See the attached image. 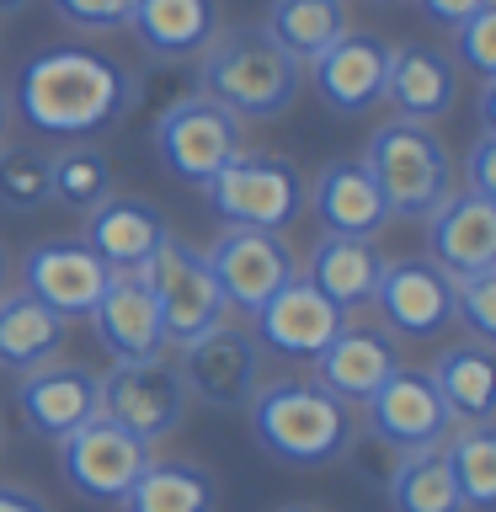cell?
I'll list each match as a JSON object with an SVG mask.
<instances>
[{
	"label": "cell",
	"mask_w": 496,
	"mask_h": 512,
	"mask_svg": "<svg viewBox=\"0 0 496 512\" xmlns=\"http://www.w3.org/2000/svg\"><path fill=\"white\" fill-rule=\"evenodd\" d=\"M139 96H144V80L123 59L86 43H59V48L32 54L16 70L11 118H22L32 134L75 144V139H96L128 123Z\"/></svg>",
	"instance_id": "6da1fadb"
},
{
	"label": "cell",
	"mask_w": 496,
	"mask_h": 512,
	"mask_svg": "<svg viewBox=\"0 0 496 512\" xmlns=\"http://www.w3.org/2000/svg\"><path fill=\"white\" fill-rule=\"evenodd\" d=\"M251 438L288 470H326L358 443V416L315 379H267L246 400Z\"/></svg>",
	"instance_id": "7a4b0ae2"
},
{
	"label": "cell",
	"mask_w": 496,
	"mask_h": 512,
	"mask_svg": "<svg viewBox=\"0 0 496 512\" xmlns=\"http://www.w3.org/2000/svg\"><path fill=\"white\" fill-rule=\"evenodd\" d=\"M198 91L235 123H267L299 102L304 64L288 59L262 27H219V38L198 54Z\"/></svg>",
	"instance_id": "3957f363"
},
{
	"label": "cell",
	"mask_w": 496,
	"mask_h": 512,
	"mask_svg": "<svg viewBox=\"0 0 496 512\" xmlns=\"http://www.w3.org/2000/svg\"><path fill=\"white\" fill-rule=\"evenodd\" d=\"M363 166L374 171L384 203H390V219H427L454 192V155L432 123L384 118L368 134Z\"/></svg>",
	"instance_id": "277c9868"
},
{
	"label": "cell",
	"mask_w": 496,
	"mask_h": 512,
	"mask_svg": "<svg viewBox=\"0 0 496 512\" xmlns=\"http://www.w3.org/2000/svg\"><path fill=\"white\" fill-rule=\"evenodd\" d=\"M304 171L283 155H256L240 150L224 171H214L198 187L208 214H214L224 230H267L283 235L288 224L304 214Z\"/></svg>",
	"instance_id": "5b68a950"
},
{
	"label": "cell",
	"mask_w": 496,
	"mask_h": 512,
	"mask_svg": "<svg viewBox=\"0 0 496 512\" xmlns=\"http://www.w3.org/2000/svg\"><path fill=\"white\" fill-rule=\"evenodd\" d=\"M139 278L155 294L166 347H187L203 331H214L219 320H230V304H224L203 251H192L187 240H160V251L139 267Z\"/></svg>",
	"instance_id": "8992f818"
},
{
	"label": "cell",
	"mask_w": 496,
	"mask_h": 512,
	"mask_svg": "<svg viewBox=\"0 0 496 512\" xmlns=\"http://www.w3.org/2000/svg\"><path fill=\"white\" fill-rule=\"evenodd\" d=\"M150 144H155L160 166H166L176 182L203 187L208 176L224 171V166L240 155V123H235L219 102H208L203 91H192V96L171 102V107L155 118Z\"/></svg>",
	"instance_id": "52a82bcc"
},
{
	"label": "cell",
	"mask_w": 496,
	"mask_h": 512,
	"mask_svg": "<svg viewBox=\"0 0 496 512\" xmlns=\"http://www.w3.org/2000/svg\"><path fill=\"white\" fill-rule=\"evenodd\" d=\"M150 459H155V448L134 438L128 427H118L112 416H91L86 427L59 438V475L70 480L75 496L102 502V507H118Z\"/></svg>",
	"instance_id": "ba28073f"
},
{
	"label": "cell",
	"mask_w": 496,
	"mask_h": 512,
	"mask_svg": "<svg viewBox=\"0 0 496 512\" xmlns=\"http://www.w3.org/2000/svg\"><path fill=\"white\" fill-rule=\"evenodd\" d=\"M187 384L176 374V363L166 358H134V363H112L102 374V416H112L118 427H128L144 443L171 438L187 422Z\"/></svg>",
	"instance_id": "9c48e42d"
},
{
	"label": "cell",
	"mask_w": 496,
	"mask_h": 512,
	"mask_svg": "<svg viewBox=\"0 0 496 512\" xmlns=\"http://www.w3.org/2000/svg\"><path fill=\"white\" fill-rule=\"evenodd\" d=\"M262 358L267 352L251 336V326L219 320L214 331H203L198 342L182 347L176 374H182L192 400H203L214 411H240L256 395V384H262Z\"/></svg>",
	"instance_id": "30bf717a"
},
{
	"label": "cell",
	"mask_w": 496,
	"mask_h": 512,
	"mask_svg": "<svg viewBox=\"0 0 496 512\" xmlns=\"http://www.w3.org/2000/svg\"><path fill=\"white\" fill-rule=\"evenodd\" d=\"M374 310L395 342H432L454 326V278L427 256H395L379 272Z\"/></svg>",
	"instance_id": "8fae6325"
},
{
	"label": "cell",
	"mask_w": 496,
	"mask_h": 512,
	"mask_svg": "<svg viewBox=\"0 0 496 512\" xmlns=\"http://www.w3.org/2000/svg\"><path fill=\"white\" fill-rule=\"evenodd\" d=\"M203 262H208V272H214L224 304L240 310V315L262 310V304L299 272L288 240L267 235V230H224L214 246L203 251Z\"/></svg>",
	"instance_id": "7c38bea8"
},
{
	"label": "cell",
	"mask_w": 496,
	"mask_h": 512,
	"mask_svg": "<svg viewBox=\"0 0 496 512\" xmlns=\"http://www.w3.org/2000/svg\"><path fill=\"white\" fill-rule=\"evenodd\" d=\"M16 411L38 438L59 443L75 427H86L91 416H102V374L64 358L27 368V374H16Z\"/></svg>",
	"instance_id": "4fadbf2b"
},
{
	"label": "cell",
	"mask_w": 496,
	"mask_h": 512,
	"mask_svg": "<svg viewBox=\"0 0 496 512\" xmlns=\"http://www.w3.org/2000/svg\"><path fill=\"white\" fill-rule=\"evenodd\" d=\"M342 326H347V315L299 272L262 310H251V336L262 342V352H278V358H294V363H315Z\"/></svg>",
	"instance_id": "5bb4252c"
},
{
	"label": "cell",
	"mask_w": 496,
	"mask_h": 512,
	"mask_svg": "<svg viewBox=\"0 0 496 512\" xmlns=\"http://www.w3.org/2000/svg\"><path fill=\"white\" fill-rule=\"evenodd\" d=\"M363 411H368V432H374L384 448H395V454L443 448V438L454 432V422H448L443 400H438V390H432V379L422 368H395V374L363 400Z\"/></svg>",
	"instance_id": "9a60e30c"
},
{
	"label": "cell",
	"mask_w": 496,
	"mask_h": 512,
	"mask_svg": "<svg viewBox=\"0 0 496 512\" xmlns=\"http://www.w3.org/2000/svg\"><path fill=\"white\" fill-rule=\"evenodd\" d=\"M107 262L86 240H38L22 256V288L64 320H86L107 288Z\"/></svg>",
	"instance_id": "2e32d148"
},
{
	"label": "cell",
	"mask_w": 496,
	"mask_h": 512,
	"mask_svg": "<svg viewBox=\"0 0 496 512\" xmlns=\"http://www.w3.org/2000/svg\"><path fill=\"white\" fill-rule=\"evenodd\" d=\"M390 48L379 32H342L326 54L310 59L315 96L326 102L336 118H358V112L384 102V70H390Z\"/></svg>",
	"instance_id": "e0dca14e"
},
{
	"label": "cell",
	"mask_w": 496,
	"mask_h": 512,
	"mask_svg": "<svg viewBox=\"0 0 496 512\" xmlns=\"http://www.w3.org/2000/svg\"><path fill=\"white\" fill-rule=\"evenodd\" d=\"M304 208L320 219V235H352V240H374L390 224V203L374 182V171L358 160H331L320 166V176L304 187Z\"/></svg>",
	"instance_id": "ac0fdd59"
},
{
	"label": "cell",
	"mask_w": 496,
	"mask_h": 512,
	"mask_svg": "<svg viewBox=\"0 0 496 512\" xmlns=\"http://www.w3.org/2000/svg\"><path fill=\"white\" fill-rule=\"evenodd\" d=\"M400 363V342L384 326H358V320H347L342 331L326 342V352L315 358V384L320 390H331L336 400H347V406H363L368 395L379 390L384 379L395 374Z\"/></svg>",
	"instance_id": "d6986e66"
},
{
	"label": "cell",
	"mask_w": 496,
	"mask_h": 512,
	"mask_svg": "<svg viewBox=\"0 0 496 512\" xmlns=\"http://www.w3.org/2000/svg\"><path fill=\"white\" fill-rule=\"evenodd\" d=\"M427 262H438L448 278L496 267V203L475 192H448L427 214Z\"/></svg>",
	"instance_id": "ffe728a7"
},
{
	"label": "cell",
	"mask_w": 496,
	"mask_h": 512,
	"mask_svg": "<svg viewBox=\"0 0 496 512\" xmlns=\"http://www.w3.org/2000/svg\"><path fill=\"white\" fill-rule=\"evenodd\" d=\"M96 326V342L112 352V363H134V358H160L166 352V331H160L155 294L144 288L139 272H112L96 310L86 315Z\"/></svg>",
	"instance_id": "44dd1931"
},
{
	"label": "cell",
	"mask_w": 496,
	"mask_h": 512,
	"mask_svg": "<svg viewBox=\"0 0 496 512\" xmlns=\"http://www.w3.org/2000/svg\"><path fill=\"white\" fill-rule=\"evenodd\" d=\"M459 96V70L443 48L432 43H400L390 48V70H384V102L395 118L411 123H438Z\"/></svg>",
	"instance_id": "7402d4cb"
},
{
	"label": "cell",
	"mask_w": 496,
	"mask_h": 512,
	"mask_svg": "<svg viewBox=\"0 0 496 512\" xmlns=\"http://www.w3.org/2000/svg\"><path fill=\"white\" fill-rule=\"evenodd\" d=\"M123 27L155 59H198L224 27V0H134Z\"/></svg>",
	"instance_id": "603a6c76"
},
{
	"label": "cell",
	"mask_w": 496,
	"mask_h": 512,
	"mask_svg": "<svg viewBox=\"0 0 496 512\" xmlns=\"http://www.w3.org/2000/svg\"><path fill=\"white\" fill-rule=\"evenodd\" d=\"M86 246L107 262V272H139L150 256L160 251V240H171L166 214L144 198H102L86 214Z\"/></svg>",
	"instance_id": "cb8c5ba5"
},
{
	"label": "cell",
	"mask_w": 496,
	"mask_h": 512,
	"mask_svg": "<svg viewBox=\"0 0 496 512\" xmlns=\"http://www.w3.org/2000/svg\"><path fill=\"white\" fill-rule=\"evenodd\" d=\"M379 272H384V256L374 240H352V235H320L310 256H304V272L320 294H326L342 315L374 304V288H379Z\"/></svg>",
	"instance_id": "d4e9b609"
},
{
	"label": "cell",
	"mask_w": 496,
	"mask_h": 512,
	"mask_svg": "<svg viewBox=\"0 0 496 512\" xmlns=\"http://www.w3.org/2000/svg\"><path fill=\"white\" fill-rule=\"evenodd\" d=\"M64 336H70V320L54 315L43 299H32L27 288L0 294V368L27 374V368L54 363L64 352Z\"/></svg>",
	"instance_id": "484cf974"
},
{
	"label": "cell",
	"mask_w": 496,
	"mask_h": 512,
	"mask_svg": "<svg viewBox=\"0 0 496 512\" xmlns=\"http://www.w3.org/2000/svg\"><path fill=\"white\" fill-rule=\"evenodd\" d=\"M432 390H438L448 422L464 427V422H491V406H496V363H491V347L486 342H454L443 347L427 368Z\"/></svg>",
	"instance_id": "4316f807"
},
{
	"label": "cell",
	"mask_w": 496,
	"mask_h": 512,
	"mask_svg": "<svg viewBox=\"0 0 496 512\" xmlns=\"http://www.w3.org/2000/svg\"><path fill=\"white\" fill-rule=\"evenodd\" d=\"M118 507L123 512H219V480L192 459H150Z\"/></svg>",
	"instance_id": "83f0119b"
},
{
	"label": "cell",
	"mask_w": 496,
	"mask_h": 512,
	"mask_svg": "<svg viewBox=\"0 0 496 512\" xmlns=\"http://www.w3.org/2000/svg\"><path fill=\"white\" fill-rule=\"evenodd\" d=\"M262 32L288 59L310 64L347 32V6L342 0H272Z\"/></svg>",
	"instance_id": "f1b7e54d"
},
{
	"label": "cell",
	"mask_w": 496,
	"mask_h": 512,
	"mask_svg": "<svg viewBox=\"0 0 496 512\" xmlns=\"http://www.w3.org/2000/svg\"><path fill=\"white\" fill-rule=\"evenodd\" d=\"M384 502H390V512H464L443 448L400 454L390 480H384Z\"/></svg>",
	"instance_id": "f546056e"
},
{
	"label": "cell",
	"mask_w": 496,
	"mask_h": 512,
	"mask_svg": "<svg viewBox=\"0 0 496 512\" xmlns=\"http://www.w3.org/2000/svg\"><path fill=\"white\" fill-rule=\"evenodd\" d=\"M443 459L459 486L464 512H491L496 507V432H491V422L454 427V438H443Z\"/></svg>",
	"instance_id": "4dcf8cb0"
},
{
	"label": "cell",
	"mask_w": 496,
	"mask_h": 512,
	"mask_svg": "<svg viewBox=\"0 0 496 512\" xmlns=\"http://www.w3.org/2000/svg\"><path fill=\"white\" fill-rule=\"evenodd\" d=\"M48 192L70 214H91L102 198H112V160L91 139H75L48 155Z\"/></svg>",
	"instance_id": "1f68e13d"
},
{
	"label": "cell",
	"mask_w": 496,
	"mask_h": 512,
	"mask_svg": "<svg viewBox=\"0 0 496 512\" xmlns=\"http://www.w3.org/2000/svg\"><path fill=\"white\" fill-rule=\"evenodd\" d=\"M48 203H54V192H48V150L6 139L0 144V214L27 219V214H43Z\"/></svg>",
	"instance_id": "d6a6232c"
},
{
	"label": "cell",
	"mask_w": 496,
	"mask_h": 512,
	"mask_svg": "<svg viewBox=\"0 0 496 512\" xmlns=\"http://www.w3.org/2000/svg\"><path fill=\"white\" fill-rule=\"evenodd\" d=\"M454 320L470 331V342H496V267L454 278Z\"/></svg>",
	"instance_id": "836d02e7"
},
{
	"label": "cell",
	"mask_w": 496,
	"mask_h": 512,
	"mask_svg": "<svg viewBox=\"0 0 496 512\" xmlns=\"http://www.w3.org/2000/svg\"><path fill=\"white\" fill-rule=\"evenodd\" d=\"M454 54L464 70H475L480 80H496V6L475 11L470 22L454 27Z\"/></svg>",
	"instance_id": "e575fe53"
},
{
	"label": "cell",
	"mask_w": 496,
	"mask_h": 512,
	"mask_svg": "<svg viewBox=\"0 0 496 512\" xmlns=\"http://www.w3.org/2000/svg\"><path fill=\"white\" fill-rule=\"evenodd\" d=\"M128 6L134 0H48V11L59 16V22H70L80 32H112L128 22Z\"/></svg>",
	"instance_id": "d590c367"
},
{
	"label": "cell",
	"mask_w": 496,
	"mask_h": 512,
	"mask_svg": "<svg viewBox=\"0 0 496 512\" xmlns=\"http://www.w3.org/2000/svg\"><path fill=\"white\" fill-rule=\"evenodd\" d=\"M464 192H475V198H491L496 203V134L480 128V139L470 144V155H464Z\"/></svg>",
	"instance_id": "8d00e7d4"
},
{
	"label": "cell",
	"mask_w": 496,
	"mask_h": 512,
	"mask_svg": "<svg viewBox=\"0 0 496 512\" xmlns=\"http://www.w3.org/2000/svg\"><path fill=\"white\" fill-rule=\"evenodd\" d=\"M416 6H422L427 22H438V27H459V22H470L475 11L496 6V0H416Z\"/></svg>",
	"instance_id": "74e56055"
},
{
	"label": "cell",
	"mask_w": 496,
	"mask_h": 512,
	"mask_svg": "<svg viewBox=\"0 0 496 512\" xmlns=\"http://www.w3.org/2000/svg\"><path fill=\"white\" fill-rule=\"evenodd\" d=\"M0 512H54V507H48L38 491H27V486H11V480H0Z\"/></svg>",
	"instance_id": "f35d334b"
},
{
	"label": "cell",
	"mask_w": 496,
	"mask_h": 512,
	"mask_svg": "<svg viewBox=\"0 0 496 512\" xmlns=\"http://www.w3.org/2000/svg\"><path fill=\"white\" fill-rule=\"evenodd\" d=\"M11 288V251H6V240H0V294Z\"/></svg>",
	"instance_id": "ab89813d"
},
{
	"label": "cell",
	"mask_w": 496,
	"mask_h": 512,
	"mask_svg": "<svg viewBox=\"0 0 496 512\" xmlns=\"http://www.w3.org/2000/svg\"><path fill=\"white\" fill-rule=\"evenodd\" d=\"M6 134H11V96L0 91V144H6Z\"/></svg>",
	"instance_id": "60d3db41"
},
{
	"label": "cell",
	"mask_w": 496,
	"mask_h": 512,
	"mask_svg": "<svg viewBox=\"0 0 496 512\" xmlns=\"http://www.w3.org/2000/svg\"><path fill=\"white\" fill-rule=\"evenodd\" d=\"M32 0H0V16H16V11H27Z\"/></svg>",
	"instance_id": "b9f144b4"
},
{
	"label": "cell",
	"mask_w": 496,
	"mask_h": 512,
	"mask_svg": "<svg viewBox=\"0 0 496 512\" xmlns=\"http://www.w3.org/2000/svg\"><path fill=\"white\" fill-rule=\"evenodd\" d=\"M278 512H326V507H310V502H294V507H278Z\"/></svg>",
	"instance_id": "7bdbcfd3"
},
{
	"label": "cell",
	"mask_w": 496,
	"mask_h": 512,
	"mask_svg": "<svg viewBox=\"0 0 496 512\" xmlns=\"http://www.w3.org/2000/svg\"><path fill=\"white\" fill-rule=\"evenodd\" d=\"M0 443H6V427H0Z\"/></svg>",
	"instance_id": "ee69618b"
},
{
	"label": "cell",
	"mask_w": 496,
	"mask_h": 512,
	"mask_svg": "<svg viewBox=\"0 0 496 512\" xmlns=\"http://www.w3.org/2000/svg\"><path fill=\"white\" fill-rule=\"evenodd\" d=\"M384 6H395V0H384Z\"/></svg>",
	"instance_id": "f6af8a7d"
}]
</instances>
